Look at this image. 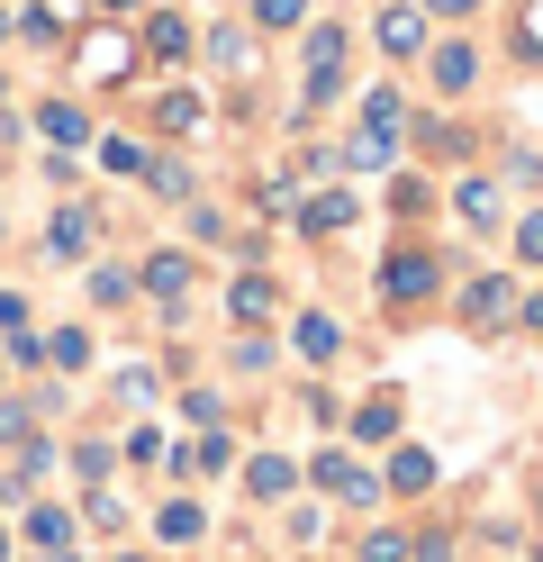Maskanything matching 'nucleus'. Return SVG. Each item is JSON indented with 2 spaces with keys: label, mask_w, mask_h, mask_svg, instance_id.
<instances>
[{
  "label": "nucleus",
  "mask_w": 543,
  "mask_h": 562,
  "mask_svg": "<svg viewBox=\"0 0 543 562\" xmlns=\"http://www.w3.org/2000/svg\"><path fill=\"white\" fill-rule=\"evenodd\" d=\"M517 46H525V55H543V0H525V19H517Z\"/></svg>",
  "instance_id": "2f4dec72"
},
{
  "label": "nucleus",
  "mask_w": 543,
  "mask_h": 562,
  "mask_svg": "<svg viewBox=\"0 0 543 562\" xmlns=\"http://www.w3.org/2000/svg\"><path fill=\"white\" fill-rule=\"evenodd\" d=\"M353 436H362V445L398 436V400H389V391H381V400H362V408H353Z\"/></svg>",
  "instance_id": "dca6fc26"
},
{
  "label": "nucleus",
  "mask_w": 543,
  "mask_h": 562,
  "mask_svg": "<svg viewBox=\"0 0 543 562\" xmlns=\"http://www.w3.org/2000/svg\"><path fill=\"white\" fill-rule=\"evenodd\" d=\"M434 281H444V263H434V255H389V263H381V300L408 308V300L434 291Z\"/></svg>",
  "instance_id": "f03ea898"
},
{
  "label": "nucleus",
  "mask_w": 543,
  "mask_h": 562,
  "mask_svg": "<svg viewBox=\"0 0 543 562\" xmlns=\"http://www.w3.org/2000/svg\"><path fill=\"white\" fill-rule=\"evenodd\" d=\"M308 0H253V27H299Z\"/></svg>",
  "instance_id": "cd10ccee"
},
{
  "label": "nucleus",
  "mask_w": 543,
  "mask_h": 562,
  "mask_svg": "<svg viewBox=\"0 0 543 562\" xmlns=\"http://www.w3.org/2000/svg\"><path fill=\"white\" fill-rule=\"evenodd\" d=\"M426 10H444V19H471V10H480V0H426Z\"/></svg>",
  "instance_id": "f704fd0d"
},
{
  "label": "nucleus",
  "mask_w": 543,
  "mask_h": 562,
  "mask_svg": "<svg viewBox=\"0 0 543 562\" xmlns=\"http://www.w3.org/2000/svg\"><path fill=\"white\" fill-rule=\"evenodd\" d=\"M46 355H55L64 372H82V363H91V336H82V327H55V336H46Z\"/></svg>",
  "instance_id": "5701e85b"
},
{
  "label": "nucleus",
  "mask_w": 543,
  "mask_h": 562,
  "mask_svg": "<svg viewBox=\"0 0 543 562\" xmlns=\"http://www.w3.org/2000/svg\"><path fill=\"white\" fill-rule=\"evenodd\" d=\"M145 46H155L163 64H181V55H191V19H181V10H155V27H145Z\"/></svg>",
  "instance_id": "9b49d317"
},
{
  "label": "nucleus",
  "mask_w": 543,
  "mask_h": 562,
  "mask_svg": "<svg viewBox=\"0 0 543 562\" xmlns=\"http://www.w3.org/2000/svg\"><path fill=\"white\" fill-rule=\"evenodd\" d=\"M272 300H281V291H272V272H245L236 291H227V308H236L245 327H253V318H272Z\"/></svg>",
  "instance_id": "9d476101"
},
{
  "label": "nucleus",
  "mask_w": 543,
  "mask_h": 562,
  "mask_svg": "<svg viewBox=\"0 0 543 562\" xmlns=\"http://www.w3.org/2000/svg\"><path fill=\"white\" fill-rule=\"evenodd\" d=\"M145 182H155V191H163V200H181V191H191V172H181V164H172V155H163V164H145Z\"/></svg>",
  "instance_id": "c85d7f7f"
},
{
  "label": "nucleus",
  "mask_w": 543,
  "mask_h": 562,
  "mask_svg": "<svg viewBox=\"0 0 543 562\" xmlns=\"http://www.w3.org/2000/svg\"><path fill=\"white\" fill-rule=\"evenodd\" d=\"M290 481H299V472H290L281 453H253V463H245V490H253V499H281Z\"/></svg>",
  "instance_id": "2eb2a0df"
},
{
  "label": "nucleus",
  "mask_w": 543,
  "mask_h": 562,
  "mask_svg": "<svg viewBox=\"0 0 543 562\" xmlns=\"http://www.w3.org/2000/svg\"><path fill=\"white\" fill-rule=\"evenodd\" d=\"M118 562H155V553H118Z\"/></svg>",
  "instance_id": "4c0bfd02"
},
{
  "label": "nucleus",
  "mask_w": 543,
  "mask_h": 562,
  "mask_svg": "<svg viewBox=\"0 0 543 562\" xmlns=\"http://www.w3.org/2000/svg\"><path fill=\"white\" fill-rule=\"evenodd\" d=\"M362 562H408V536H389V526H372V536H362Z\"/></svg>",
  "instance_id": "bb28decb"
},
{
  "label": "nucleus",
  "mask_w": 543,
  "mask_h": 562,
  "mask_svg": "<svg viewBox=\"0 0 543 562\" xmlns=\"http://www.w3.org/2000/svg\"><path fill=\"white\" fill-rule=\"evenodd\" d=\"M381 46L389 55H426V10H381Z\"/></svg>",
  "instance_id": "1a4fd4ad"
},
{
  "label": "nucleus",
  "mask_w": 543,
  "mask_h": 562,
  "mask_svg": "<svg viewBox=\"0 0 543 562\" xmlns=\"http://www.w3.org/2000/svg\"><path fill=\"white\" fill-rule=\"evenodd\" d=\"M91 526H100V536H118V526H127V508H118V490H91V508H82Z\"/></svg>",
  "instance_id": "393cba45"
},
{
  "label": "nucleus",
  "mask_w": 543,
  "mask_h": 562,
  "mask_svg": "<svg viewBox=\"0 0 543 562\" xmlns=\"http://www.w3.org/2000/svg\"><path fill=\"white\" fill-rule=\"evenodd\" d=\"M36 427V400H0V445H19Z\"/></svg>",
  "instance_id": "a878e982"
},
{
  "label": "nucleus",
  "mask_w": 543,
  "mask_h": 562,
  "mask_svg": "<svg viewBox=\"0 0 543 562\" xmlns=\"http://www.w3.org/2000/svg\"><path fill=\"white\" fill-rule=\"evenodd\" d=\"M155 127H163V136L200 127V91H163V100H155Z\"/></svg>",
  "instance_id": "f3484780"
},
{
  "label": "nucleus",
  "mask_w": 543,
  "mask_h": 562,
  "mask_svg": "<svg viewBox=\"0 0 543 562\" xmlns=\"http://www.w3.org/2000/svg\"><path fill=\"white\" fill-rule=\"evenodd\" d=\"M19 536H27L36 553H72V508H55V499H36V508H27V526H19Z\"/></svg>",
  "instance_id": "423d86ee"
},
{
  "label": "nucleus",
  "mask_w": 543,
  "mask_h": 562,
  "mask_svg": "<svg viewBox=\"0 0 543 562\" xmlns=\"http://www.w3.org/2000/svg\"><path fill=\"white\" fill-rule=\"evenodd\" d=\"M471 82H480V55H471V46H444V55H434V91H471Z\"/></svg>",
  "instance_id": "4468645a"
},
{
  "label": "nucleus",
  "mask_w": 543,
  "mask_h": 562,
  "mask_svg": "<svg viewBox=\"0 0 543 562\" xmlns=\"http://www.w3.org/2000/svg\"><path fill=\"white\" fill-rule=\"evenodd\" d=\"M517 255H525V263H543V209H534V218H517Z\"/></svg>",
  "instance_id": "473e14b6"
},
{
  "label": "nucleus",
  "mask_w": 543,
  "mask_h": 562,
  "mask_svg": "<svg viewBox=\"0 0 543 562\" xmlns=\"http://www.w3.org/2000/svg\"><path fill=\"white\" fill-rule=\"evenodd\" d=\"M72 472H82V481H109V445H72Z\"/></svg>",
  "instance_id": "7c9ffc66"
},
{
  "label": "nucleus",
  "mask_w": 543,
  "mask_h": 562,
  "mask_svg": "<svg viewBox=\"0 0 543 562\" xmlns=\"http://www.w3.org/2000/svg\"><path fill=\"white\" fill-rule=\"evenodd\" d=\"M0 562H10V536H0Z\"/></svg>",
  "instance_id": "58836bf2"
},
{
  "label": "nucleus",
  "mask_w": 543,
  "mask_h": 562,
  "mask_svg": "<svg viewBox=\"0 0 543 562\" xmlns=\"http://www.w3.org/2000/svg\"><path fill=\"white\" fill-rule=\"evenodd\" d=\"M517 318H525V327H534V336H543V300H525V308H517Z\"/></svg>",
  "instance_id": "c9c22d12"
},
{
  "label": "nucleus",
  "mask_w": 543,
  "mask_h": 562,
  "mask_svg": "<svg viewBox=\"0 0 543 562\" xmlns=\"http://www.w3.org/2000/svg\"><path fill=\"white\" fill-rule=\"evenodd\" d=\"M46 136H55V146H82V110H64V100H55V110H46Z\"/></svg>",
  "instance_id": "c756f323"
},
{
  "label": "nucleus",
  "mask_w": 543,
  "mask_h": 562,
  "mask_svg": "<svg viewBox=\"0 0 543 562\" xmlns=\"http://www.w3.org/2000/svg\"><path fill=\"white\" fill-rule=\"evenodd\" d=\"M453 209H462V218H480V227H489V218H498V191H489V182H462V191H453Z\"/></svg>",
  "instance_id": "b1692460"
},
{
  "label": "nucleus",
  "mask_w": 543,
  "mask_h": 562,
  "mask_svg": "<svg viewBox=\"0 0 543 562\" xmlns=\"http://www.w3.org/2000/svg\"><path fill=\"white\" fill-rule=\"evenodd\" d=\"M398 119H408V100H398V91H372V100H362V127H372V136H398Z\"/></svg>",
  "instance_id": "6ab92c4d"
},
{
  "label": "nucleus",
  "mask_w": 543,
  "mask_h": 562,
  "mask_svg": "<svg viewBox=\"0 0 543 562\" xmlns=\"http://www.w3.org/2000/svg\"><path fill=\"white\" fill-rule=\"evenodd\" d=\"M308 472H317V490H336V499H344V508H381V481H372V472H362V463H353V453H344V445H326V453H317V463H308Z\"/></svg>",
  "instance_id": "f257e3e1"
},
{
  "label": "nucleus",
  "mask_w": 543,
  "mask_h": 562,
  "mask_svg": "<svg viewBox=\"0 0 543 562\" xmlns=\"http://www.w3.org/2000/svg\"><path fill=\"white\" fill-rule=\"evenodd\" d=\"M91 300H100V308L136 300V272H127V263H100V272H91Z\"/></svg>",
  "instance_id": "aec40b11"
},
{
  "label": "nucleus",
  "mask_w": 543,
  "mask_h": 562,
  "mask_svg": "<svg viewBox=\"0 0 543 562\" xmlns=\"http://www.w3.org/2000/svg\"><path fill=\"white\" fill-rule=\"evenodd\" d=\"M155 536H163V544H200V536H208V508H200V499H163Z\"/></svg>",
  "instance_id": "0eeeda50"
},
{
  "label": "nucleus",
  "mask_w": 543,
  "mask_h": 562,
  "mask_svg": "<svg viewBox=\"0 0 543 562\" xmlns=\"http://www.w3.org/2000/svg\"><path fill=\"white\" fill-rule=\"evenodd\" d=\"M0 327H10V336H27V300H19V291H0Z\"/></svg>",
  "instance_id": "72a5a7b5"
},
{
  "label": "nucleus",
  "mask_w": 543,
  "mask_h": 562,
  "mask_svg": "<svg viewBox=\"0 0 543 562\" xmlns=\"http://www.w3.org/2000/svg\"><path fill=\"white\" fill-rule=\"evenodd\" d=\"M91 236H100V218H91V209H55L46 255H55V263H82V255H91Z\"/></svg>",
  "instance_id": "20e7f679"
},
{
  "label": "nucleus",
  "mask_w": 543,
  "mask_h": 562,
  "mask_svg": "<svg viewBox=\"0 0 543 562\" xmlns=\"http://www.w3.org/2000/svg\"><path fill=\"white\" fill-rule=\"evenodd\" d=\"M299 227H308V236H336V227H353V200H344V191H317V200L299 209Z\"/></svg>",
  "instance_id": "f8f14e48"
},
{
  "label": "nucleus",
  "mask_w": 543,
  "mask_h": 562,
  "mask_svg": "<svg viewBox=\"0 0 543 562\" xmlns=\"http://www.w3.org/2000/svg\"><path fill=\"white\" fill-rule=\"evenodd\" d=\"M462 318L489 336V327H507V318H517V291H507L498 272H489V281H471V291H462Z\"/></svg>",
  "instance_id": "7ed1b4c3"
},
{
  "label": "nucleus",
  "mask_w": 543,
  "mask_h": 562,
  "mask_svg": "<svg viewBox=\"0 0 543 562\" xmlns=\"http://www.w3.org/2000/svg\"><path fill=\"white\" fill-rule=\"evenodd\" d=\"M0 37H10V19H0Z\"/></svg>",
  "instance_id": "ea45409f"
},
{
  "label": "nucleus",
  "mask_w": 543,
  "mask_h": 562,
  "mask_svg": "<svg viewBox=\"0 0 543 562\" xmlns=\"http://www.w3.org/2000/svg\"><path fill=\"white\" fill-rule=\"evenodd\" d=\"M145 164H155V155H145L136 136H100V172H145Z\"/></svg>",
  "instance_id": "412c9836"
},
{
  "label": "nucleus",
  "mask_w": 543,
  "mask_h": 562,
  "mask_svg": "<svg viewBox=\"0 0 543 562\" xmlns=\"http://www.w3.org/2000/svg\"><path fill=\"white\" fill-rule=\"evenodd\" d=\"M227 463H236V445L217 436V427H208V436H200L191 453H181V472H227Z\"/></svg>",
  "instance_id": "a211bd4d"
},
{
  "label": "nucleus",
  "mask_w": 543,
  "mask_h": 562,
  "mask_svg": "<svg viewBox=\"0 0 543 562\" xmlns=\"http://www.w3.org/2000/svg\"><path fill=\"white\" fill-rule=\"evenodd\" d=\"M299 355H308V363H336V355H344V327L326 318V308H308V318H299Z\"/></svg>",
  "instance_id": "6e6552de"
},
{
  "label": "nucleus",
  "mask_w": 543,
  "mask_h": 562,
  "mask_svg": "<svg viewBox=\"0 0 543 562\" xmlns=\"http://www.w3.org/2000/svg\"><path fill=\"white\" fill-rule=\"evenodd\" d=\"M136 281H145V291H155V300L172 308L181 291H191V255H181V245H163V255H145V272H136Z\"/></svg>",
  "instance_id": "39448f33"
},
{
  "label": "nucleus",
  "mask_w": 543,
  "mask_h": 562,
  "mask_svg": "<svg viewBox=\"0 0 543 562\" xmlns=\"http://www.w3.org/2000/svg\"><path fill=\"white\" fill-rule=\"evenodd\" d=\"M344 164H353V172H381V164H389V136H372V127L344 136Z\"/></svg>",
  "instance_id": "4be33fe9"
},
{
  "label": "nucleus",
  "mask_w": 543,
  "mask_h": 562,
  "mask_svg": "<svg viewBox=\"0 0 543 562\" xmlns=\"http://www.w3.org/2000/svg\"><path fill=\"white\" fill-rule=\"evenodd\" d=\"M389 490H434V453L426 445H398L389 453Z\"/></svg>",
  "instance_id": "ddd939ff"
},
{
  "label": "nucleus",
  "mask_w": 543,
  "mask_h": 562,
  "mask_svg": "<svg viewBox=\"0 0 543 562\" xmlns=\"http://www.w3.org/2000/svg\"><path fill=\"white\" fill-rule=\"evenodd\" d=\"M109 10H145V0H109Z\"/></svg>",
  "instance_id": "e433bc0d"
}]
</instances>
